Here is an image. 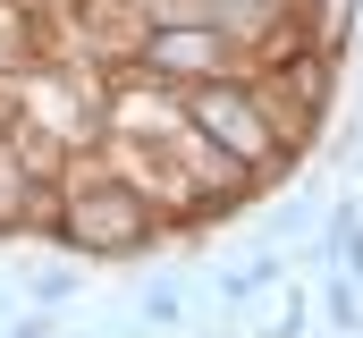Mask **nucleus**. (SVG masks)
Returning <instances> with one entry per match:
<instances>
[{
    "instance_id": "1",
    "label": "nucleus",
    "mask_w": 363,
    "mask_h": 338,
    "mask_svg": "<svg viewBox=\"0 0 363 338\" xmlns=\"http://www.w3.org/2000/svg\"><path fill=\"white\" fill-rule=\"evenodd\" d=\"M161 229H169V212L152 203V186L144 178H127V169L110 161H68L60 169V246H77L85 262H127V254L161 246Z\"/></svg>"
},
{
    "instance_id": "2",
    "label": "nucleus",
    "mask_w": 363,
    "mask_h": 338,
    "mask_svg": "<svg viewBox=\"0 0 363 338\" xmlns=\"http://www.w3.org/2000/svg\"><path fill=\"white\" fill-rule=\"evenodd\" d=\"M178 110H186V127H194V136H203L228 169H245L254 186H271V178L296 169V144L271 127V110L254 102V84H245V77L194 84V93H178Z\"/></svg>"
},
{
    "instance_id": "3",
    "label": "nucleus",
    "mask_w": 363,
    "mask_h": 338,
    "mask_svg": "<svg viewBox=\"0 0 363 338\" xmlns=\"http://www.w3.org/2000/svg\"><path fill=\"white\" fill-rule=\"evenodd\" d=\"M237 43L220 34V26H203V17H178V26H144V43H135V77H161V93H194V84H220L237 77Z\"/></svg>"
},
{
    "instance_id": "4",
    "label": "nucleus",
    "mask_w": 363,
    "mask_h": 338,
    "mask_svg": "<svg viewBox=\"0 0 363 338\" xmlns=\"http://www.w3.org/2000/svg\"><path fill=\"white\" fill-rule=\"evenodd\" d=\"M135 322H144V330H178V322H186V288H178V279H161V288H144V305H135Z\"/></svg>"
},
{
    "instance_id": "5",
    "label": "nucleus",
    "mask_w": 363,
    "mask_h": 338,
    "mask_svg": "<svg viewBox=\"0 0 363 338\" xmlns=\"http://www.w3.org/2000/svg\"><path fill=\"white\" fill-rule=\"evenodd\" d=\"M321 305H330V330H363V288L347 279V271L321 279Z\"/></svg>"
},
{
    "instance_id": "6",
    "label": "nucleus",
    "mask_w": 363,
    "mask_h": 338,
    "mask_svg": "<svg viewBox=\"0 0 363 338\" xmlns=\"http://www.w3.org/2000/svg\"><path fill=\"white\" fill-rule=\"evenodd\" d=\"M77 279H85L77 262H51V271H34V296H43V313H51L60 296H77Z\"/></svg>"
},
{
    "instance_id": "7",
    "label": "nucleus",
    "mask_w": 363,
    "mask_h": 338,
    "mask_svg": "<svg viewBox=\"0 0 363 338\" xmlns=\"http://www.w3.org/2000/svg\"><path fill=\"white\" fill-rule=\"evenodd\" d=\"M51 330H60V313H26V322H9L0 338H51Z\"/></svg>"
},
{
    "instance_id": "8",
    "label": "nucleus",
    "mask_w": 363,
    "mask_h": 338,
    "mask_svg": "<svg viewBox=\"0 0 363 338\" xmlns=\"http://www.w3.org/2000/svg\"><path fill=\"white\" fill-rule=\"evenodd\" d=\"M93 338H101V330H93Z\"/></svg>"
}]
</instances>
